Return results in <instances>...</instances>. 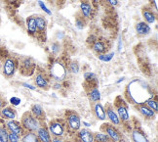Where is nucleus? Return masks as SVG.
<instances>
[{"mask_svg":"<svg viewBox=\"0 0 158 142\" xmlns=\"http://www.w3.org/2000/svg\"><path fill=\"white\" fill-rule=\"evenodd\" d=\"M41 123L42 122L36 119L30 112H26L23 115L21 120V125L23 128V131H30V132H35L41 126Z\"/></svg>","mask_w":158,"mask_h":142,"instance_id":"f257e3e1","label":"nucleus"},{"mask_svg":"<svg viewBox=\"0 0 158 142\" xmlns=\"http://www.w3.org/2000/svg\"><path fill=\"white\" fill-rule=\"evenodd\" d=\"M113 107L116 111L121 122H128L130 121V115L128 111V106L126 102L122 99V97H117L114 101Z\"/></svg>","mask_w":158,"mask_h":142,"instance_id":"f03ea898","label":"nucleus"},{"mask_svg":"<svg viewBox=\"0 0 158 142\" xmlns=\"http://www.w3.org/2000/svg\"><path fill=\"white\" fill-rule=\"evenodd\" d=\"M50 75L57 82H63L66 77L65 66L59 60L53 62L50 66Z\"/></svg>","mask_w":158,"mask_h":142,"instance_id":"7ed1b4c3","label":"nucleus"},{"mask_svg":"<svg viewBox=\"0 0 158 142\" xmlns=\"http://www.w3.org/2000/svg\"><path fill=\"white\" fill-rule=\"evenodd\" d=\"M48 131L53 137H63L65 131V122L60 120H54L49 122Z\"/></svg>","mask_w":158,"mask_h":142,"instance_id":"20e7f679","label":"nucleus"},{"mask_svg":"<svg viewBox=\"0 0 158 142\" xmlns=\"http://www.w3.org/2000/svg\"><path fill=\"white\" fill-rule=\"evenodd\" d=\"M102 131L105 132L111 142H121L122 141V135L118 131L112 123H104L102 126Z\"/></svg>","mask_w":158,"mask_h":142,"instance_id":"39448f33","label":"nucleus"},{"mask_svg":"<svg viewBox=\"0 0 158 142\" xmlns=\"http://www.w3.org/2000/svg\"><path fill=\"white\" fill-rule=\"evenodd\" d=\"M66 125L69 126V128L73 132L78 131L81 127V121L80 117L78 116L77 113L73 111L66 112Z\"/></svg>","mask_w":158,"mask_h":142,"instance_id":"423d86ee","label":"nucleus"},{"mask_svg":"<svg viewBox=\"0 0 158 142\" xmlns=\"http://www.w3.org/2000/svg\"><path fill=\"white\" fill-rule=\"evenodd\" d=\"M16 61L13 58H8L4 61L3 64V75L6 78H11L16 72Z\"/></svg>","mask_w":158,"mask_h":142,"instance_id":"0eeeda50","label":"nucleus"},{"mask_svg":"<svg viewBox=\"0 0 158 142\" xmlns=\"http://www.w3.org/2000/svg\"><path fill=\"white\" fill-rule=\"evenodd\" d=\"M105 110H106V114L107 119L110 121V122L113 126H120L121 125V121H120L119 117H118L116 111H115L112 104H107L105 108Z\"/></svg>","mask_w":158,"mask_h":142,"instance_id":"6e6552de","label":"nucleus"},{"mask_svg":"<svg viewBox=\"0 0 158 142\" xmlns=\"http://www.w3.org/2000/svg\"><path fill=\"white\" fill-rule=\"evenodd\" d=\"M6 128H7L8 131L14 132L19 135V136H23V134L25 133V131H23L21 122L15 120H9L6 122Z\"/></svg>","mask_w":158,"mask_h":142,"instance_id":"1a4fd4ad","label":"nucleus"},{"mask_svg":"<svg viewBox=\"0 0 158 142\" xmlns=\"http://www.w3.org/2000/svg\"><path fill=\"white\" fill-rule=\"evenodd\" d=\"M36 135H37L40 142H52V137L49 131H48V127L44 126L42 123L36 131Z\"/></svg>","mask_w":158,"mask_h":142,"instance_id":"9d476101","label":"nucleus"},{"mask_svg":"<svg viewBox=\"0 0 158 142\" xmlns=\"http://www.w3.org/2000/svg\"><path fill=\"white\" fill-rule=\"evenodd\" d=\"M131 137L133 142H149L148 136L141 128H134L131 132Z\"/></svg>","mask_w":158,"mask_h":142,"instance_id":"9b49d317","label":"nucleus"},{"mask_svg":"<svg viewBox=\"0 0 158 142\" xmlns=\"http://www.w3.org/2000/svg\"><path fill=\"white\" fill-rule=\"evenodd\" d=\"M77 136L79 142H94V133L88 128L79 129Z\"/></svg>","mask_w":158,"mask_h":142,"instance_id":"f8f14e48","label":"nucleus"},{"mask_svg":"<svg viewBox=\"0 0 158 142\" xmlns=\"http://www.w3.org/2000/svg\"><path fill=\"white\" fill-rule=\"evenodd\" d=\"M93 112L95 117L100 121H105L106 120V114L105 107L100 102H96L93 106Z\"/></svg>","mask_w":158,"mask_h":142,"instance_id":"ddd939ff","label":"nucleus"},{"mask_svg":"<svg viewBox=\"0 0 158 142\" xmlns=\"http://www.w3.org/2000/svg\"><path fill=\"white\" fill-rule=\"evenodd\" d=\"M80 11L84 19H91L92 18V6L88 0H82L80 3Z\"/></svg>","mask_w":158,"mask_h":142,"instance_id":"4468645a","label":"nucleus"},{"mask_svg":"<svg viewBox=\"0 0 158 142\" xmlns=\"http://www.w3.org/2000/svg\"><path fill=\"white\" fill-rule=\"evenodd\" d=\"M136 108L138 109V111L139 113H141L144 118H147V119H153L154 117H155V112L154 111H152L151 109H149L147 105L145 104H138L137 106H136Z\"/></svg>","mask_w":158,"mask_h":142,"instance_id":"2eb2a0df","label":"nucleus"},{"mask_svg":"<svg viewBox=\"0 0 158 142\" xmlns=\"http://www.w3.org/2000/svg\"><path fill=\"white\" fill-rule=\"evenodd\" d=\"M35 84L37 87L42 89H47L50 85V82L48 78L43 73H37L35 77Z\"/></svg>","mask_w":158,"mask_h":142,"instance_id":"dca6fc26","label":"nucleus"},{"mask_svg":"<svg viewBox=\"0 0 158 142\" xmlns=\"http://www.w3.org/2000/svg\"><path fill=\"white\" fill-rule=\"evenodd\" d=\"M136 32L138 34L144 36V35L149 34V33L151 32V28L149 24L145 22H139L136 24Z\"/></svg>","mask_w":158,"mask_h":142,"instance_id":"f3484780","label":"nucleus"},{"mask_svg":"<svg viewBox=\"0 0 158 142\" xmlns=\"http://www.w3.org/2000/svg\"><path fill=\"white\" fill-rule=\"evenodd\" d=\"M30 113H31L36 119L38 121L42 122L43 120H45V112L43 108H42L40 105L38 104H34L31 107V110H30Z\"/></svg>","mask_w":158,"mask_h":142,"instance_id":"a211bd4d","label":"nucleus"},{"mask_svg":"<svg viewBox=\"0 0 158 142\" xmlns=\"http://www.w3.org/2000/svg\"><path fill=\"white\" fill-rule=\"evenodd\" d=\"M35 23H36V28H37V32L41 34L45 33L46 28H47V21L44 17L42 16H36L34 17Z\"/></svg>","mask_w":158,"mask_h":142,"instance_id":"6ab92c4d","label":"nucleus"},{"mask_svg":"<svg viewBox=\"0 0 158 142\" xmlns=\"http://www.w3.org/2000/svg\"><path fill=\"white\" fill-rule=\"evenodd\" d=\"M26 24H27V33L30 35H34L36 33H37V28H36V23H35V19L33 16H30L27 18Z\"/></svg>","mask_w":158,"mask_h":142,"instance_id":"aec40b11","label":"nucleus"},{"mask_svg":"<svg viewBox=\"0 0 158 142\" xmlns=\"http://www.w3.org/2000/svg\"><path fill=\"white\" fill-rule=\"evenodd\" d=\"M92 48H93V50L98 54H104L107 50V46L106 45V43L102 40H96L92 44Z\"/></svg>","mask_w":158,"mask_h":142,"instance_id":"412c9836","label":"nucleus"},{"mask_svg":"<svg viewBox=\"0 0 158 142\" xmlns=\"http://www.w3.org/2000/svg\"><path fill=\"white\" fill-rule=\"evenodd\" d=\"M143 17L144 19V22L147 24H153L156 21V15L153 13V11L149 9H143Z\"/></svg>","mask_w":158,"mask_h":142,"instance_id":"4be33fe9","label":"nucleus"},{"mask_svg":"<svg viewBox=\"0 0 158 142\" xmlns=\"http://www.w3.org/2000/svg\"><path fill=\"white\" fill-rule=\"evenodd\" d=\"M1 115L3 118L7 119V120H14L17 117V113L16 111L11 108V107H5L1 109Z\"/></svg>","mask_w":158,"mask_h":142,"instance_id":"5701e85b","label":"nucleus"},{"mask_svg":"<svg viewBox=\"0 0 158 142\" xmlns=\"http://www.w3.org/2000/svg\"><path fill=\"white\" fill-rule=\"evenodd\" d=\"M88 96H89L90 101H92L94 103L100 102V100H101V92L96 86L95 87H92L88 91Z\"/></svg>","mask_w":158,"mask_h":142,"instance_id":"b1692460","label":"nucleus"},{"mask_svg":"<svg viewBox=\"0 0 158 142\" xmlns=\"http://www.w3.org/2000/svg\"><path fill=\"white\" fill-rule=\"evenodd\" d=\"M22 142H40L35 132L27 131L23 134Z\"/></svg>","mask_w":158,"mask_h":142,"instance_id":"393cba45","label":"nucleus"},{"mask_svg":"<svg viewBox=\"0 0 158 142\" xmlns=\"http://www.w3.org/2000/svg\"><path fill=\"white\" fill-rule=\"evenodd\" d=\"M22 68H23V71L32 73L34 71L35 65H34V63L30 58H26L22 62Z\"/></svg>","mask_w":158,"mask_h":142,"instance_id":"a878e982","label":"nucleus"},{"mask_svg":"<svg viewBox=\"0 0 158 142\" xmlns=\"http://www.w3.org/2000/svg\"><path fill=\"white\" fill-rule=\"evenodd\" d=\"M94 142H111V141L105 132L100 131L94 134Z\"/></svg>","mask_w":158,"mask_h":142,"instance_id":"bb28decb","label":"nucleus"},{"mask_svg":"<svg viewBox=\"0 0 158 142\" xmlns=\"http://www.w3.org/2000/svg\"><path fill=\"white\" fill-rule=\"evenodd\" d=\"M143 104L147 105V106H148L149 109H151L152 111H154L155 113L157 112V110H158V105H157V101H156V99H154L153 97L148 98V100H145V101H144V103H143Z\"/></svg>","mask_w":158,"mask_h":142,"instance_id":"cd10ccee","label":"nucleus"},{"mask_svg":"<svg viewBox=\"0 0 158 142\" xmlns=\"http://www.w3.org/2000/svg\"><path fill=\"white\" fill-rule=\"evenodd\" d=\"M114 57V52H110V53H104V54H99V60L102 62H109L111 61L112 58Z\"/></svg>","mask_w":158,"mask_h":142,"instance_id":"c85d7f7f","label":"nucleus"},{"mask_svg":"<svg viewBox=\"0 0 158 142\" xmlns=\"http://www.w3.org/2000/svg\"><path fill=\"white\" fill-rule=\"evenodd\" d=\"M84 78H85V81H86L87 82L92 83L93 82L97 81V76L92 72H87V73H84Z\"/></svg>","mask_w":158,"mask_h":142,"instance_id":"c756f323","label":"nucleus"},{"mask_svg":"<svg viewBox=\"0 0 158 142\" xmlns=\"http://www.w3.org/2000/svg\"><path fill=\"white\" fill-rule=\"evenodd\" d=\"M0 142H8V131L6 127H0Z\"/></svg>","mask_w":158,"mask_h":142,"instance_id":"7c9ffc66","label":"nucleus"},{"mask_svg":"<svg viewBox=\"0 0 158 142\" xmlns=\"http://www.w3.org/2000/svg\"><path fill=\"white\" fill-rule=\"evenodd\" d=\"M85 24H86V22H85V19L83 17H77L75 20V27L78 29H83L85 28Z\"/></svg>","mask_w":158,"mask_h":142,"instance_id":"2f4dec72","label":"nucleus"},{"mask_svg":"<svg viewBox=\"0 0 158 142\" xmlns=\"http://www.w3.org/2000/svg\"><path fill=\"white\" fill-rule=\"evenodd\" d=\"M69 72L71 73H73V75H77V73H79V66L76 62H71V63L69 64Z\"/></svg>","mask_w":158,"mask_h":142,"instance_id":"473e14b6","label":"nucleus"},{"mask_svg":"<svg viewBox=\"0 0 158 142\" xmlns=\"http://www.w3.org/2000/svg\"><path fill=\"white\" fill-rule=\"evenodd\" d=\"M20 137L18 134L8 131V142H20Z\"/></svg>","mask_w":158,"mask_h":142,"instance_id":"72a5a7b5","label":"nucleus"},{"mask_svg":"<svg viewBox=\"0 0 158 142\" xmlns=\"http://www.w3.org/2000/svg\"><path fill=\"white\" fill-rule=\"evenodd\" d=\"M38 5L40 6V8H41L42 10H43L46 14H48V15H51V14H52L51 10H50V9H48V7H47V6H46L45 4H44V2H43V1H41V0H39V1H38Z\"/></svg>","mask_w":158,"mask_h":142,"instance_id":"f704fd0d","label":"nucleus"},{"mask_svg":"<svg viewBox=\"0 0 158 142\" xmlns=\"http://www.w3.org/2000/svg\"><path fill=\"white\" fill-rule=\"evenodd\" d=\"M51 50L54 54H58L60 50V45L59 44V43L57 42H54L52 43V45H51Z\"/></svg>","mask_w":158,"mask_h":142,"instance_id":"c9c22d12","label":"nucleus"},{"mask_svg":"<svg viewBox=\"0 0 158 142\" xmlns=\"http://www.w3.org/2000/svg\"><path fill=\"white\" fill-rule=\"evenodd\" d=\"M10 102H11V104H13L14 106H18V105L21 103V99L18 97H12L10 99Z\"/></svg>","mask_w":158,"mask_h":142,"instance_id":"e433bc0d","label":"nucleus"},{"mask_svg":"<svg viewBox=\"0 0 158 142\" xmlns=\"http://www.w3.org/2000/svg\"><path fill=\"white\" fill-rule=\"evenodd\" d=\"M104 1L108 5H110L111 7H116L118 5V0H104Z\"/></svg>","mask_w":158,"mask_h":142,"instance_id":"4c0bfd02","label":"nucleus"},{"mask_svg":"<svg viewBox=\"0 0 158 142\" xmlns=\"http://www.w3.org/2000/svg\"><path fill=\"white\" fill-rule=\"evenodd\" d=\"M52 142H64L63 137H52Z\"/></svg>","mask_w":158,"mask_h":142,"instance_id":"58836bf2","label":"nucleus"},{"mask_svg":"<svg viewBox=\"0 0 158 142\" xmlns=\"http://www.w3.org/2000/svg\"><path fill=\"white\" fill-rule=\"evenodd\" d=\"M23 85L25 86V87H27V88L30 89V90H36V87H34V86L30 85V84H28V83H23Z\"/></svg>","mask_w":158,"mask_h":142,"instance_id":"ea45409f","label":"nucleus"},{"mask_svg":"<svg viewBox=\"0 0 158 142\" xmlns=\"http://www.w3.org/2000/svg\"><path fill=\"white\" fill-rule=\"evenodd\" d=\"M122 46H123L122 39L119 38V41H118V51H119V52H121V50H122Z\"/></svg>","mask_w":158,"mask_h":142,"instance_id":"a19ab883","label":"nucleus"},{"mask_svg":"<svg viewBox=\"0 0 158 142\" xmlns=\"http://www.w3.org/2000/svg\"><path fill=\"white\" fill-rule=\"evenodd\" d=\"M4 105H5V103H4V101L0 98V109H2L3 107H4Z\"/></svg>","mask_w":158,"mask_h":142,"instance_id":"79ce46f5","label":"nucleus"},{"mask_svg":"<svg viewBox=\"0 0 158 142\" xmlns=\"http://www.w3.org/2000/svg\"><path fill=\"white\" fill-rule=\"evenodd\" d=\"M154 7H155V9L157 10V8H158V5H157V0H154Z\"/></svg>","mask_w":158,"mask_h":142,"instance_id":"37998d69","label":"nucleus"},{"mask_svg":"<svg viewBox=\"0 0 158 142\" xmlns=\"http://www.w3.org/2000/svg\"><path fill=\"white\" fill-rule=\"evenodd\" d=\"M83 125H84V126H86L87 127H88V126H91V125H90V123H88V122H83Z\"/></svg>","mask_w":158,"mask_h":142,"instance_id":"c03bdc74","label":"nucleus"},{"mask_svg":"<svg viewBox=\"0 0 158 142\" xmlns=\"http://www.w3.org/2000/svg\"><path fill=\"white\" fill-rule=\"evenodd\" d=\"M55 86H56V87H55V88H57V89L60 88V84H59V83H57V84H56V85H55Z\"/></svg>","mask_w":158,"mask_h":142,"instance_id":"a18cd8bd","label":"nucleus"},{"mask_svg":"<svg viewBox=\"0 0 158 142\" xmlns=\"http://www.w3.org/2000/svg\"><path fill=\"white\" fill-rule=\"evenodd\" d=\"M93 1H94V3H98L99 0H93Z\"/></svg>","mask_w":158,"mask_h":142,"instance_id":"49530a36","label":"nucleus"},{"mask_svg":"<svg viewBox=\"0 0 158 142\" xmlns=\"http://www.w3.org/2000/svg\"><path fill=\"white\" fill-rule=\"evenodd\" d=\"M50 1H52V2H56L57 0H50Z\"/></svg>","mask_w":158,"mask_h":142,"instance_id":"de8ad7c7","label":"nucleus"},{"mask_svg":"<svg viewBox=\"0 0 158 142\" xmlns=\"http://www.w3.org/2000/svg\"><path fill=\"white\" fill-rule=\"evenodd\" d=\"M71 1H73V2H75V1H77V0H71Z\"/></svg>","mask_w":158,"mask_h":142,"instance_id":"09e8293b","label":"nucleus"}]
</instances>
